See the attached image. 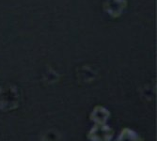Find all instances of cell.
Here are the masks:
<instances>
[{
	"label": "cell",
	"mask_w": 157,
	"mask_h": 141,
	"mask_svg": "<svg viewBox=\"0 0 157 141\" xmlns=\"http://www.w3.org/2000/svg\"><path fill=\"white\" fill-rule=\"evenodd\" d=\"M113 131L105 125H96L90 132L89 137L91 141H109L112 138Z\"/></svg>",
	"instance_id": "1"
},
{
	"label": "cell",
	"mask_w": 157,
	"mask_h": 141,
	"mask_svg": "<svg viewBox=\"0 0 157 141\" xmlns=\"http://www.w3.org/2000/svg\"><path fill=\"white\" fill-rule=\"evenodd\" d=\"M117 141H140V137L134 131L125 129L121 132Z\"/></svg>",
	"instance_id": "2"
}]
</instances>
